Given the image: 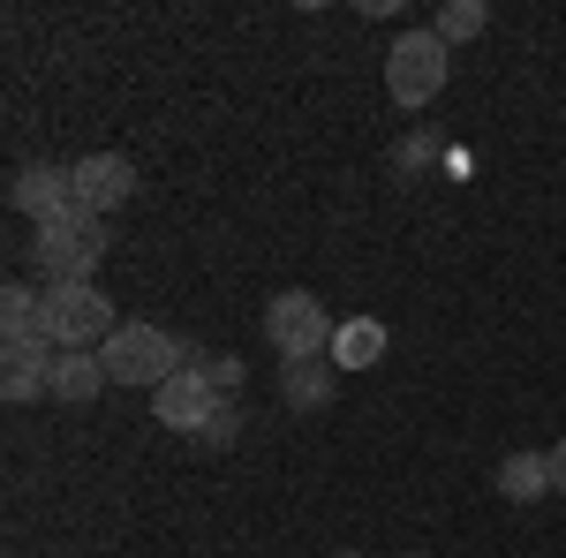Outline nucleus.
Masks as SVG:
<instances>
[{
    "label": "nucleus",
    "instance_id": "obj_1",
    "mask_svg": "<svg viewBox=\"0 0 566 558\" xmlns=\"http://www.w3.org/2000/svg\"><path fill=\"white\" fill-rule=\"evenodd\" d=\"M98 355H106V378H114V386H151V392L167 386L175 370L205 362V355H197L189 340H175L167 325H122V333L98 347Z\"/></svg>",
    "mask_w": 566,
    "mask_h": 558
},
{
    "label": "nucleus",
    "instance_id": "obj_2",
    "mask_svg": "<svg viewBox=\"0 0 566 558\" xmlns=\"http://www.w3.org/2000/svg\"><path fill=\"white\" fill-rule=\"evenodd\" d=\"M45 257V287H69V280H91L98 257H106V219H91L84 204H69V212L39 227V242H31Z\"/></svg>",
    "mask_w": 566,
    "mask_h": 558
},
{
    "label": "nucleus",
    "instance_id": "obj_3",
    "mask_svg": "<svg viewBox=\"0 0 566 558\" xmlns=\"http://www.w3.org/2000/svg\"><path fill=\"white\" fill-rule=\"evenodd\" d=\"M333 317H325V302L303 295V287H287V295L264 302V340L280 347V362H317V355H333Z\"/></svg>",
    "mask_w": 566,
    "mask_h": 558
},
{
    "label": "nucleus",
    "instance_id": "obj_4",
    "mask_svg": "<svg viewBox=\"0 0 566 558\" xmlns=\"http://www.w3.org/2000/svg\"><path fill=\"white\" fill-rule=\"evenodd\" d=\"M114 302L98 295V280H69V287H45V340L53 347H98L114 340Z\"/></svg>",
    "mask_w": 566,
    "mask_h": 558
},
{
    "label": "nucleus",
    "instance_id": "obj_5",
    "mask_svg": "<svg viewBox=\"0 0 566 558\" xmlns=\"http://www.w3.org/2000/svg\"><path fill=\"white\" fill-rule=\"evenodd\" d=\"M386 91L392 106H431L446 91V39L438 31H400L386 53Z\"/></svg>",
    "mask_w": 566,
    "mask_h": 558
},
{
    "label": "nucleus",
    "instance_id": "obj_6",
    "mask_svg": "<svg viewBox=\"0 0 566 558\" xmlns=\"http://www.w3.org/2000/svg\"><path fill=\"white\" fill-rule=\"evenodd\" d=\"M69 189H76V204H84L91 219H106V212H122V204L136 197V167L122 159V151H91V159L69 167Z\"/></svg>",
    "mask_w": 566,
    "mask_h": 558
},
{
    "label": "nucleus",
    "instance_id": "obj_7",
    "mask_svg": "<svg viewBox=\"0 0 566 558\" xmlns=\"http://www.w3.org/2000/svg\"><path fill=\"white\" fill-rule=\"evenodd\" d=\"M212 408H219V392H212V378L189 362V370H175L167 386L151 392V423H167V430H181V438H197V430L212 423Z\"/></svg>",
    "mask_w": 566,
    "mask_h": 558
},
{
    "label": "nucleus",
    "instance_id": "obj_8",
    "mask_svg": "<svg viewBox=\"0 0 566 558\" xmlns=\"http://www.w3.org/2000/svg\"><path fill=\"white\" fill-rule=\"evenodd\" d=\"M8 204L31 219V227H53V219L76 204V189H69V167H23L8 181Z\"/></svg>",
    "mask_w": 566,
    "mask_h": 558
},
{
    "label": "nucleus",
    "instance_id": "obj_9",
    "mask_svg": "<svg viewBox=\"0 0 566 558\" xmlns=\"http://www.w3.org/2000/svg\"><path fill=\"white\" fill-rule=\"evenodd\" d=\"M53 355L61 347L53 340H8V370H0V392L23 408V400H39L45 386H53Z\"/></svg>",
    "mask_w": 566,
    "mask_h": 558
},
{
    "label": "nucleus",
    "instance_id": "obj_10",
    "mask_svg": "<svg viewBox=\"0 0 566 558\" xmlns=\"http://www.w3.org/2000/svg\"><path fill=\"white\" fill-rule=\"evenodd\" d=\"M106 386V355H98V347H61V355H53V400H69V408H84L91 392Z\"/></svg>",
    "mask_w": 566,
    "mask_h": 558
},
{
    "label": "nucleus",
    "instance_id": "obj_11",
    "mask_svg": "<svg viewBox=\"0 0 566 558\" xmlns=\"http://www.w3.org/2000/svg\"><path fill=\"white\" fill-rule=\"evenodd\" d=\"M386 362V325L378 317H348L333 333V370H378Z\"/></svg>",
    "mask_w": 566,
    "mask_h": 558
},
{
    "label": "nucleus",
    "instance_id": "obj_12",
    "mask_svg": "<svg viewBox=\"0 0 566 558\" xmlns=\"http://www.w3.org/2000/svg\"><path fill=\"white\" fill-rule=\"evenodd\" d=\"M544 491H552V461H544V453H506V461H499V498L536 506Z\"/></svg>",
    "mask_w": 566,
    "mask_h": 558
},
{
    "label": "nucleus",
    "instance_id": "obj_13",
    "mask_svg": "<svg viewBox=\"0 0 566 558\" xmlns=\"http://www.w3.org/2000/svg\"><path fill=\"white\" fill-rule=\"evenodd\" d=\"M333 362H287V378H280V392H287V408H325L333 400Z\"/></svg>",
    "mask_w": 566,
    "mask_h": 558
},
{
    "label": "nucleus",
    "instance_id": "obj_14",
    "mask_svg": "<svg viewBox=\"0 0 566 558\" xmlns=\"http://www.w3.org/2000/svg\"><path fill=\"white\" fill-rule=\"evenodd\" d=\"M483 23H491V8H483V0H446L431 31H438L446 45H469V39H483Z\"/></svg>",
    "mask_w": 566,
    "mask_h": 558
},
{
    "label": "nucleus",
    "instance_id": "obj_15",
    "mask_svg": "<svg viewBox=\"0 0 566 558\" xmlns=\"http://www.w3.org/2000/svg\"><path fill=\"white\" fill-rule=\"evenodd\" d=\"M234 438H242V415H234V408L219 400V408H212V423L197 430V445H234Z\"/></svg>",
    "mask_w": 566,
    "mask_h": 558
},
{
    "label": "nucleus",
    "instance_id": "obj_16",
    "mask_svg": "<svg viewBox=\"0 0 566 558\" xmlns=\"http://www.w3.org/2000/svg\"><path fill=\"white\" fill-rule=\"evenodd\" d=\"M197 370H205V378H212V392H219V400H227V392L242 386V362H234V355H205V362H197Z\"/></svg>",
    "mask_w": 566,
    "mask_h": 558
},
{
    "label": "nucleus",
    "instance_id": "obj_17",
    "mask_svg": "<svg viewBox=\"0 0 566 558\" xmlns=\"http://www.w3.org/2000/svg\"><path fill=\"white\" fill-rule=\"evenodd\" d=\"M544 461H552V491H559V498H566V438H559V445H552V453H544Z\"/></svg>",
    "mask_w": 566,
    "mask_h": 558
},
{
    "label": "nucleus",
    "instance_id": "obj_18",
    "mask_svg": "<svg viewBox=\"0 0 566 558\" xmlns=\"http://www.w3.org/2000/svg\"><path fill=\"white\" fill-rule=\"evenodd\" d=\"M333 558H363V551H333Z\"/></svg>",
    "mask_w": 566,
    "mask_h": 558
},
{
    "label": "nucleus",
    "instance_id": "obj_19",
    "mask_svg": "<svg viewBox=\"0 0 566 558\" xmlns=\"http://www.w3.org/2000/svg\"><path fill=\"white\" fill-rule=\"evenodd\" d=\"M408 558H416V551H408Z\"/></svg>",
    "mask_w": 566,
    "mask_h": 558
}]
</instances>
